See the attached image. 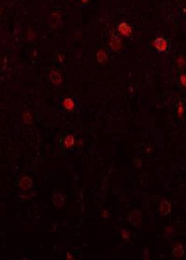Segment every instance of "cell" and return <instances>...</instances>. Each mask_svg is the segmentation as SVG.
I'll return each mask as SVG.
<instances>
[{"instance_id":"18","label":"cell","mask_w":186,"mask_h":260,"mask_svg":"<svg viewBox=\"0 0 186 260\" xmlns=\"http://www.w3.org/2000/svg\"><path fill=\"white\" fill-rule=\"evenodd\" d=\"M180 82L182 86L186 88V75H182L180 77Z\"/></svg>"},{"instance_id":"11","label":"cell","mask_w":186,"mask_h":260,"mask_svg":"<svg viewBox=\"0 0 186 260\" xmlns=\"http://www.w3.org/2000/svg\"><path fill=\"white\" fill-rule=\"evenodd\" d=\"M74 143H76V141H74V135L72 134H68L65 138H64V146L66 148H72L74 145Z\"/></svg>"},{"instance_id":"4","label":"cell","mask_w":186,"mask_h":260,"mask_svg":"<svg viewBox=\"0 0 186 260\" xmlns=\"http://www.w3.org/2000/svg\"><path fill=\"white\" fill-rule=\"evenodd\" d=\"M109 44H110V48L114 51H119L122 49V46H123L121 38L115 35H112L111 38L109 40Z\"/></svg>"},{"instance_id":"13","label":"cell","mask_w":186,"mask_h":260,"mask_svg":"<svg viewBox=\"0 0 186 260\" xmlns=\"http://www.w3.org/2000/svg\"><path fill=\"white\" fill-rule=\"evenodd\" d=\"M23 119L26 124H32L33 122V117L29 111H24L23 114Z\"/></svg>"},{"instance_id":"12","label":"cell","mask_w":186,"mask_h":260,"mask_svg":"<svg viewBox=\"0 0 186 260\" xmlns=\"http://www.w3.org/2000/svg\"><path fill=\"white\" fill-rule=\"evenodd\" d=\"M97 60L100 63H104L107 61V54L103 50H100L97 52Z\"/></svg>"},{"instance_id":"1","label":"cell","mask_w":186,"mask_h":260,"mask_svg":"<svg viewBox=\"0 0 186 260\" xmlns=\"http://www.w3.org/2000/svg\"><path fill=\"white\" fill-rule=\"evenodd\" d=\"M129 221L133 227H139L142 223L141 214L138 210H133L129 214Z\"/></svg>"},{"instance_id":"22","label":"cell","mask_w":186,"mask_h":260,"mask_svg":"<svg viewBox=\"0 0 186 260\" xmlns=\"http://www.w3.org/2000/svg\"><path fill=\"white\" fill-rule=\"evenodd\" d=\"M74 257H73V256H72V254H70V253H67L66 254V259H68V260H70V259H73Z\"/></svg>"},{"instance_id":"5","label":"cell","mask_w":186,"mask_h":260,"mask_svg":"<svg viewBox=\"0 0 186 260\" xmlns=\"http://www.w3.org/2000/svg\"><path fill=\"white\" fill-rule=\"evenodd\" d=\"M64 202H65V198L62 193L57 192L52 196V203L56 208L58 209L62 208V206L64 205Z\"/></svg>"},{"instance_id":"8","label":"cell","mask_w":186,"mask_h":260,"mask_svg":"<svg viewBox=\"0 0 186 260\" xmlns=\"http://www.w3.org/2000/svg\"><path fill=\"white\" fill-rule=\"evenodd\" d=\"M20 188L23 189V190H27L29 188H31L32 187H33L34 185V182L33 180H32L31 177L29 176H23L22 178L20 179Z\"/></svg>"},{"instance_id":"16","label":"cell","mask_w":186,"mask_h":260,"mask_svg":"<svg viewBox=\"0 0 186 260\" xmlns=\"http://www.w3.org/2000/svg\"><path fill=\"white\" fill-rule=\"evenodd\" d=\"M120 235H121V237L124 239L125 241H127V240H129V237H130V234H129V232L127 231V229H122L121 231H120Z\"/></svg>"},{"instance_id":"21","label":"cell","mask_w":186,"mask_h":260,"mask_svg":"<svg viewBox=\"0 0 186 260\" xmlns=\"http://www.w3.org/2000/svg\"><path fill=\"white\" fill-rule=\"evenodd\" d=\"M134 163H135L136 167H141V161L140 158H135V160H134Z\"/></svg>"},{"instance_id":"2","label":"cell","mask_w":186,"mask_h":260,"mask_svg":"<svg viewBox=\"0 0 186 260\" xmlns=\"http://www.w3.org/2000/svg\"><path fill=\"white\" fill-rule=\"evenodd\" d=\"M153 47H155V49L158 52H165L168 50V41L164 38H162V36L156 38L155 40H153Z\"/></svg>"},{"instance_id":"14","label":"cell","mask_w":186,"mask_h":260,"mask_svg":"<svg viewBox=\"0 0 186 260\" xmlns=\"http://www.w3.org/2000/svg\"><path fill=\"white\" fill-rule=\"evenodd\" d=\"M177 114H178V117L180 119L183 117V114H184V105H183V103L182 102V101H180L178 105H177Z\"/></svg>"},{"instance_id":"19","label":"cell","mask_w":186,"mask_h":260,"mask_svg":"<svg viewBox=\"0 0 186 260\" xmlns=\"http://www.w3.org/2000/svg\"><path fill=\"white\" fill-rule=\"evenodd\" d=\"M27 38L28 40H33L35 38V33L32 30H29L27 33Z\"/></svg>"},{"instance_id":"10","label":"cell","mask_w":186,"mask_h":260,"mask_svg":"<svg viewBox=\"0 0 186 260\" xmlns=\"http://www.w3.org/2000/svg\"><path fill=\"white\" fill-rule=\"evenodd\" d=\"M62 105L68 111H74L76 109V104L72 98H65L62 101Z\"/></svg>"},{"instance_id":"7","label":"cell","mask_w":186,"mask_h":260,"mask_svg":"<svg viewBox=\"0 0 186 260\" xmlns=\"http://www.w3.org/2000/svg\"><path fill=\"white\" fill-rule=\"evenodd\" d=\"M159 211L162 216H167L168 215L170 214L171 212V204L169 203V201L167 200H163L160 202V206H159Z\"/></svg>"},{"instance_id":"9","label":"cell","mask_w":186,"mask_h":260,"mask_svg":"<svg viewBox=\"0 0 186 260\" xmlns=\"http://www.w3.org/2000/svg\"><path fill=\"white\" fill-rule=\"evenodd\" d=\"M172 254L176 258H180L183 256L184 249L182 245V243L178 242V243H176V244H174L173 249H172Z\"/></svg>"},{"instance_id":"20","label":"cell","mask_w":186,"mask_h":260,"mask_svg":"<svg viewBox=\"0 0 186 260\" xmlns=\"http://www.w3.org/2000/svg\"><path fill=\"white\" fill-rule=\"evenodd\" d=\"M109 215H110V214L108 213V211L103 210V211L102 212V216L103 217V218H105V219H106V218H109V217H110Z\"/></svg>"},{"instance_id":"23","label":"cell","mask_w":186,"mask_h":260,"mask_svg":"<svg viewBox=\"0 0 186 260\" xmlns=\"http://www.w3.org/2000/svg\"><path fill=\"white\" fill-rule=\"evenodd\" d=\"M58 58H59V61L60 62H63V57L61 54H58Z\"/></svg>"},{"instance_id":"15","label":"cell","mask_w":186,"mask_h":260,"mask_svg":"<svg viewBox=\"0 0 186 260\" xmlns=\"http://www.w3.org/2000/svg\"><path fill=\"white\" fill-rule=\"evenodd\" d=\"M177 65H178V66L180 67V68H183L184 66H185V65H186V60H185V58L183 57V56H179L178 58H177Z\"/></svg>"},{"instance_id":"17","label":"cell","mask_w":186,"mask_h":260,"mask_svg":"<svg viewBox=\"0 0 186 260\" xmlns=\"http://www.w3.org/2000/svg\"><path fill=\"white\" fill-rule=\"evenodd\" d=\"M174 232V229L171 227V226H169V227H168L166 229H165V233H166V236L168 235V236H169L170 234H172V233Z\"/></svg>"},{"instance_id":"3","label":"cell","mask_w":186,"mask_h":260,"mask_svg":"<svg viewBox=\"0 0 186 260\" xmlns=\"http://www.w3.org/2000/svg\"><path fill=\"white\" fill-rule=\"evenodd\" d=\"M117 31L121 36H126V38H129L132 34V28L130 27V25L126 22H122L118 24Z\"/></svg>"},{"instance_id":"24","label":"cell","mask_w":186,"mask_h":260,"mask_svg":"<svg viewBox=\"0 0 186 260\" xmlns=\"http://www.w3.org/2000/svg\"><path fill=\"white\" fill-rule=\"evenodd\" d=\"M81 1H82L84 4H88V0H81Z\"/></svg>"},{"instance_id":"6","label":"cell","mask_w":186,"mask_h":260,"mask_svg":"<svg viewBox=\"0 0 186 260\" xmlns=\"http://www.w3.org/2000/svg\"><path fill=\"white\" fill-rule=\"evenodd\" d=\"M50 79L53 85L55 86H60L62 83V77L61 74L56 70H51L50 72Z\"/></svg>"}]
</instances>
